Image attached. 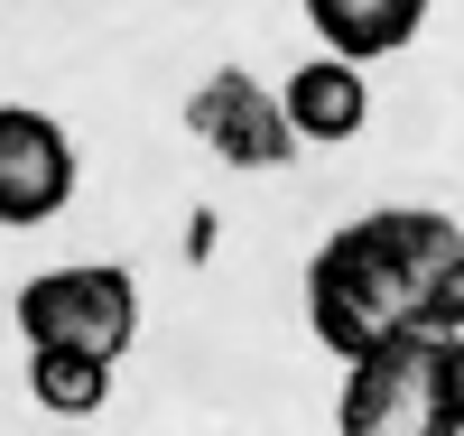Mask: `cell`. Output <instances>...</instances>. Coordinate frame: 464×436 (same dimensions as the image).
<instances>
[{
  "label": "cell",
  "instance_id": "5",
  "mask_svg": "<svg viewBox=\"0 0 464 436\" xmlns=\"http://www.w3.org/2000/svg\"><path fill=\"white\" fill-rule=\"evenodd\" d=\"M186 131H196L223 168H279V158L297 149L279 93H269L260 74H242V65H223V74H205V84L186 93Z\"/></svg>",
  "mask_w": 464,
  "mask_h": 436
},
{
  "label": "cell",
  "instance_id": "1",
  "mask_svg": "<svg viewBox=\"0 0 464 436\" xmlns=\"http://www.w3.org/2000/svg\"><path fill=\"white\" fill-rule=\"evenodd\" d=\"M455 251H464V232L446 214H418V205H381L362 223H343L306 260V325H316V344L334 363H353V353L428 325L437 279H446Z\"/></svg>",
  "mask_w": 464,
  "mask_h": 436
},
{
  "label": "cell",
  "instance_id": "10",
  "mask_svg": "<svg viewBox=\"0 0 464 436\" xmlns=\"http://www.w3.org/2000/svg\"><path fill=\"white\" fill-rule=\"evenodd\" d=\"M437 436H464V334H446V418Z\"/></svg>",
  "mask_w": 464,
  "mask_h": 436
},
{
  "label": "cell",
  "instance_id": "6",
  "mask_svg": "<svg viewBox=\"0 0 464 436\" xmlns=\"http://www.w3.org/2000/svg\"><path fill=\"white\" fill-rule=\"evenodd\" d=\"M279 111H288V131H297V140L334 149V140H353V131L372 121V84H362V65H353V56H306L288 84H279Z\"/></svg>",
  "mask_w": 464,
  "mask_h": 436
},
{
  "label": "cell",
  "instance_id": "9",
  "mask_svg": "<svg viewBox=\"0 0 464 436\" xmlns=\"http://www.w3.org/2000/svg\"><path fill=\"white\" fill-rule=\"evenodd\" d=\"M428 334H464V251L446 260V279H437V306H428Z\"/></svg>",
  "mask_w": 464,
  "mask_h": 436
},
{
  "label": "cell",
  "instance_id": "4",
  "mask_svg": "<svg viewBox=\"0 0 464 436\" xmlns=\"http://www.w3.org/2000/svg\"><path fill=\"white\" fill-rule=\"evenodd\" d=\"M84 186V158H74L65 121L37 102H0V223L10 232H37L74 205Z\"/></svg>",
  "mask_w": 464,
  "mask_h": 436
},
{
  "label": "cell",
  "instance_id": "2",
  "mask_svg": "<svg viewBox=\"0 0 464 436\" xmlns=\"http://www.w3.org/2000/svg\"><path fill=\"white\" fill-rule=\"evenodd\" d=\"M437 418H446V334L409 325L343 363L334 436H437Z\"/></svg>",
  "mask_w": 464,
  "mask_h": 436
},
{
  "label": "cell",
  "instance_id": "8",
  "mask_svg": "<svg viewBox=\"0 0 464 436\" xmlns=\"http://www.w3.org/2000/svg\"><path fill=\"white\" fill-rule=\"evenodd\" d=\"M28 400L47 418H93L111 400V363H93V353H28Z\"/></svg>",
  "mask_w": 464,
  "mask_h": 436
},
{
  "label": "cell",
  "instance_id": "3",
  "mask_svg": "<svg viewBox=\"0 0 464 436\" xmlns=\"http://www.w3.org/2000/svg\"><path fill=\"white\" fill-rule=\"evenodd\" d=\"M19 334H28V353H93V363H121L130 334H140L130 269H111V260L37 269L19 288Z\"/></svg>",
  "mask_w": 464,
  "mask_h": 436
},
{
  "label": "cell",
  "instance_id": "7",
  "mask_svg": "<svg viewBox=\"0 0 464 436\" xmlns=\"http://www.w3.org/2000/svg\"><path fill=\"white\" fill-rule=\"evenodd\" d=\"M437 0H306V28L325 37V56H353V65H381L400 56L418 28H428Z\"/></svg>",
  "mask_w": 464,
  "mask_h": 436
}]
</instances>
